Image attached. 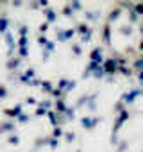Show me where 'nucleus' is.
<instances>
[]
</instances>
